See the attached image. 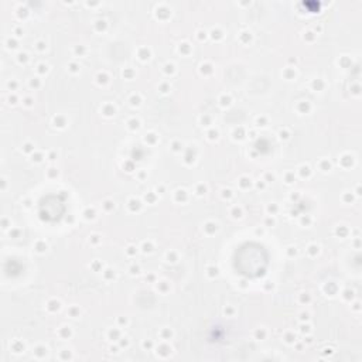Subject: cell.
<instances>
[{"mask_svg": "<svg viewBox=\"0 0 362 362\" xmlns=\"http://www.w3.org/2000/svg\"><path fill=\"white\" fill-rule=\"evenodd\" d=\"M269 266V255L264 246L255 243V242H246L240 245L233 255V267L235 270L247 277V279H256L266 273V269Z\"/></svg>", "mask_w": 362, "mask_h": 362, "instance_id": "cell-1", "label": "cell"}, {"mask_svg": "<svg viewBox=\"0 0 362 362\" xmlns=\"http://www.w3.org/2000/svg\"><path fill=\"white\" fill-rule=\"evenodd\" d=\"M65 212V205L57 195H47L40 202V216L47 222H58Z\"/></svg>", "mask_w": 362, "mask_h": 362, "instance_id": "cell-2", "label": "cell"}]
</instances>
